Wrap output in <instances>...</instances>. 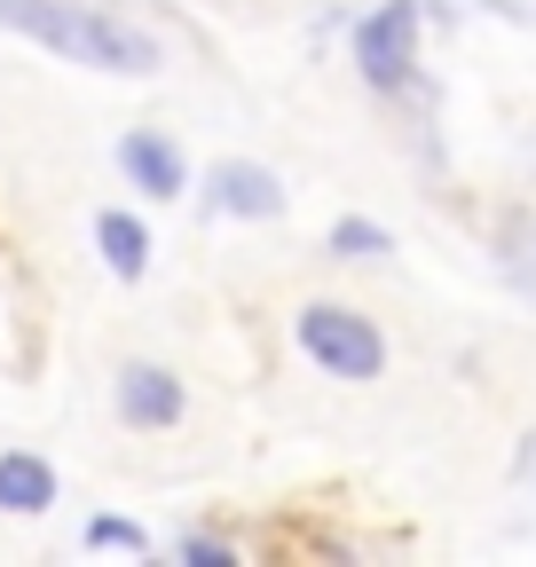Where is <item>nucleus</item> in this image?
<instances>
[{"instance_id":"f257e3e1","label":"nucleus","mask_w":536,"mask_h":567,"mask_svg":"<svg viewBox=\"0 0 536 567\" xmlns=\"http://www.w3.org/2000/svg\"><path fill=\"white\" fill-rule=\"evenodd\" d=\"M0 24L55 48L63 63H87V71H158V40L151 32H134L103 9H80V0H0Z\"/></svg>"},{"instance_id":"f03ea898","label":"nucleus","mask_w":536,"mask_h":567,"mask_svg":"<svg viewBox=\"0 0 536 567\" xmlns=\"http://www.w3.org/2000/svg\"><path fill=\"white\" fill-rule=\"evenodd\" d=\"M292 331H300V347H308V363H323L331 379H379V371H386L379 323L355 316V308H340V300H308Z\"/></svg>"},{"instance_id":"7ed1b4c3","label":"nucleus","mask_w":536,"mask_h":567,"mask_svg":"<svg viewBox=\"0 0 536 567\" xmlns=\"http://www.w3.org/2000/svg\"><path fill=\"white\" fill-rule=\"evenodd\" d=\"M355 63L371 87H402L419 63V0H379V9L355 24Z\"/></svg>"},{"instance_id":"20e7f679","label":"nucleus","mask_w":536,"mask_h":567,"mask_svg":"<svg viewBox=\"0 0 536 567\" xmlns=\"http://www.w3.org/2000/svg\"><path fill=\"white\" fill-rule=\"evenodd\" d=\"M118 417L143 425V434L174 425V417H182V379L158 371V363H126V371H118Z\"/></svg>"},{"instance_id":"39448f33","label":"nucleus","mask_w":536,"mask_h":567,"mask_svg":"<svg viewBox=\"0 0 536 567\" xmlns=\"http://www.w3.org/2000/svg\"><path fill=\"white\" fill-rule=\"evenodd\" d=\"M214 205L245 213V221H277V213H285V182L268 166H252V158H221L214 166Z\"/></svg>"},{"instance_id":"423d86ee","label":"nucleus","mask_w":536,"mask_h":567,"mask_svg":"<svg viewBox=\"0 0 536 567\" xmlns=\"http://www.w3.org/2000/svg\"><path fill=\"white\" fill-rule=\"evenodd\" d=\"M118 166H126V182L143 197H182L189 189V158L174 151L166 134H126L118 142Z\"/></svg>"},{"instance_id":"0eeeda50","label":"nucleus","mask_w":536,"mask_h":567,"mask_svg":"<svg viewBox=\"0 0 536 567\" xmlns=\"http://www.w3.org/2000/svg\"><path fill=\"white\" fill-rule=\"evenodd\" d=\"M48 505H55V465L32 450H9L0 457V513H48Z\"/></svg>"},{"instance_id":"6e6552de","label":"nucleus","mask_w":536,"mask_h":567,"mask_svg":"<svg viewBox=\"0 0 536 567\" xmlns=\"http://www.w3.org/2000/svg\"><path fill=\"white\" fill-rule=\"evenodd\" d=\"M95 245H103L111 276H126V284L151 268V237H143V221H134V213H103V221H95Z\"/></svg>"},{"instance_id":"1a4fd4ad","label":"nucleus","mask_w":536,"mask_h":567,"mask_svg":"<svg viewBox=\"0 0 536 567\" xmlns=\"http://www.w3.org/2000/svg\"><path fill=\"white\" fill-rule=\"evenodd\" d=\"M331 252H340V260H379V252H394V245H386L379 221H355V213H348V221H331Z\"/></svg>"},{"instance_id":"9d476101","label":"nucleus","mask_w":536,"mask_h":567,"mask_svg":"<svg viewBox=\"0 0 536 567\" xmlns=\"http://www.w3.org/2000/svg\"><path fill=\"white\" fill-rule=\"evenodd\" d=\"M87 544H95V551H143L151 536L134 528V520H103V513H95V520H87Z\"/></svg>"},{"instance_id":"9b49d317","label":"nucleus","mask_w":536,"mask_h":567,"mask_svg":"<svg viewBox=\"0 0 536 567\" xmlns=\"http://www.w3.org/2000/svg\"><path fill=\"white\" fill-rule=\"evenodd\" d=\"M182 559H197V567H237V551H229V544H214V536H189V544H182Z\"/></svg>"}]
</instances>
